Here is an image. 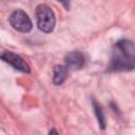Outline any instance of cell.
<instances>
[{
    "mask_svg": "<svg viewBox=\"0 0 135 135\" xmlns=\"http://www.w3.org/2000/svg\"><path fill=\"white\" fill-rule=\"evenodd\" d=\"M135 66V46L128 39L118 40L112 50L108 70L110 72H129Z\"/></svg>",
    "mask_w": 135,
    "mask_h": 135,
    "instance_id": "obj_1",
    "label": "cell"
},
{
    "mask_svg": "<svg viewBox=\"0 0 135 135\" xmlns=\"http://www.w3.org/2000/svg\"><path fill=\"white\" fill-rule=\"evenodd\" d=\"M36 19H37V25L40 31L43 33H51L53 32L55 24H56V18L53 9L46 5V4H39L36 8Z\"/></svg>",
    "mask_w": 135,
    "mask_h": 135,
    "instance_id": "obj_2",
    "label": "cell"
},
{
    "mask_svg": "<svg viewBox=\"0 0 135 135\" xmlns=\"http://www.w3.org/2000/svg\"><path fill=\"white\" fill-rule=\"evenodd\" d=\"M9 23L16 31L21 33H28L33 27L32 20L22 9H16L11 14Z\"/></svg>",
    "mask_w": 135,
    "mask_h": 135,
    "instance_id": "obj_3",
    "label": "cell"
},
{
    "mask_svg": "<svg viewBox=\"0 0 135 135\" xmlns=\"http://www.w3.org/2000/svg\"><path fill=\"white\" fill-rule=\"evenodd\" d=\"M0 58L3 61H5L6 63H8L9 65H12L17 71H20L22 73H30L31 72L30 65L23 60V58L17 54L13 53V52L5 51L0 55Z\"/></svg>",
    "mask_w": 135,
    "mask_h": 135,
    "instance_id": "obj_4",
    "label": "cell"
},
{
    "mask_svg": "<svg viewBox=\"0 0 135 135\" xmlns=\"http://www.w3.org/2000/svg\"><path fill=\"white\" fill-rule=\"evenodd\" d=\"M65 66L68 69L72 70H79L81 69L85 63V57L84 55L79 51H73L65 55L64 57Z\"/></svg>",
    "mask_w": 135,
    "mask_h": 135,
    "instance_id": "obj_5",
    "label": "cell"
},
{
    "mask_svg": "<svg viewBox=\"0 0 135 135\" xmlns=\"http://www.w3.org/2000/svg\"><path fill=\"white\" fill-rule=\"evenodd\" d=\"M69 74V69L65 65H56L53 70V83L55 85H60L64 82Z\"/></svg>",
    "mask_w": 135,
    "mask_h": 135,
    "instance_id": "obj_6",
    "label": "cell"
},
{
    "mask_svg": "<svg viewBox=\"0 0 135 135\" xmlns=\"http://www.w3.org/2000/svg\"><path fill=\"white\" fill-rule=\"evenodd\" d=\"M92 105H93V110H94L95 116L97 118L99 128L102 129V130H104L105 127H107V121H105V116H104V113H103V110H102L101 105L95 99L92 101Z\"/></svg>",
    "mask_w": 135,
    "mask_h": 135,
    "instance_id": "obj_7",
    "label": "cell"
},
{
    "mask_svg": "<svg viewBox=\"0 0 135 135\" xmlns=\"http://www.w3.org/2000/svg\"><path fill=\"white\" fill-rule=\"evenodd\" d=\"M49 135H58V133H57V131H56L55 129H52V130L49 132Z\"/></svg>",
    "mask_w": 135,
    "mask_h": 135,
    "instance_id": "obj_8",
    "label": "cell"
}]
</instances>
